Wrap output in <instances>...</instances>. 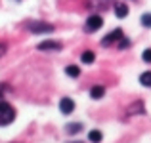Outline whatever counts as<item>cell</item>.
Returning a JSON list of instances; mask_svg holds the SVG:
<instances>
[{
	"label": "cell",
	"mask_w": 151,
	"mask_h": 143,
	"mask_svg": "<svg viewBox=\"0 0 151 143\" xmlns=\"http://www.w3.org/2000/svg\"><path fill=\"white\" fill-rule=\"evenodd\" d=\"M15 118V111L10 103L6 101H0V126H8L12 124Z\"/></svg>",
	"instance_id": "1"
},
{
	"label": "cell",
	"mask_w": 151,
	"mask_h": 143,
	"mask_svg": "<svg viewBox=\"0 0 151 143\" xmlns=\"http://www.w3.org/2000/svg\"><path fill=\"white\" fill-rule=\"evenodd\" d=\"M27 29L35 34H44V33H52L54 27L50 23H44V21H31V23H27Z\"/></svg>",
	"instance_id": "2"
},
{
	"label": "cell",
	"mask_w": 151,
	"mask_h": 143,
	"mask_svg": "<svg viewBox=\"0 0 151 143\" xmlns=\"http://www.w3.org/2000/svg\"><path fill=\"white\" fill-rule=\"evenodd\" d=\"M101 27H103V19H101V15L92 14L88 19H86L84 29H86V33H94V31H100Z\"/></svg>",
	"instance_id": "3"
},
{
	"label": "cell",
	"mask_w": 151,
	"mask_h": 143,
	"mask_svg": "<svg viewBox=\"0 0 151 143\" xmlns=\"http://www.w3.org/2000/svg\"><path fill=\"white\" fill-rule=\"evenodd\" d=\"M37 48L40 51H59L63 48V44H61V42H58V40H44V42H40Z\"/></svg>",
	"instance_id": "4"
},
{
	"label": "cell",
	"mask_w": 151,
	"mask_h": 143,
	"mask_svg": "<svg viewBox=\"0 0 151 143\" xmlns=\"http://www.w3.org/2000/svg\"><path fill=\"white\" fill-rule=\"evenodd\" d=\"M121 38H122V31H121V29H115L113 33H109L107 36H103V38H101V46H105V48H107V46L115 44L117 40H121Z\"/></svg>",
	"instance_id": "5"
},
{
	"label": "cell",
	"mask_w": 151,
	"mask_h": 143,
	"mask_svg": "<svg viewBox=\"0 0 151 143\" xmlns=\"http://www.w3.org/2000/svg\"><path fill=\"white\" fill-rule=\"evenodd\" d=\"M59 111H61L63 114H71L75 111V101L71 97H63L61 101H59Z\"/></svg>",
	"instance_id": "6"
},
{
	"label": "cell",
	"mask_w": 151,
	"mask_h": 143,
	"mask_svg": "<svg viewBox=\"0 0 151 143\" xmlns=\"http://www.w3.org/2000/svg\"><path fill=\"white\" fill-rule=\"evenodd\" d=\"M115 15L117 17H126L128 15V6L126 4H122V2H119V4H115Z\"/></svg>",
	"instance_id": "7"
},
{
	"label": "cell",
	"mask_w": 151,
	"mask_h": 143,
	"mask_svg": "<svg viewBox=\"0 0 151 143\" xmlns=\"http://www.w3.org/2000/svg\"><path fill=\"white\" fill-rule=\"evenodd\" d=\"M103 95H105V88L103 86H92V90H90V97L92 99H101Z\"/></svg>",
	"instance_id": "8"
},
{
	"label": "cell",
	"mask_w": 151,
	"mask_h": 143,
	"mask_svg": "<svg viewBox=\"0 0 151 143\" xmlns=\"http://www.w3.org/2000/svg\"><path fill=\"white\" fill-rule=\"evenodd\" d=\"M140 82L145 88H151V71H145V73L140 74Z\"/></svg>",
	"instance_id": "9"
},
{
	"label": "cell",
	"mask_w": 151,
	"mask_h": 143,
	"mask_svg": "<svg viewBox=\"0 0 151 143\" xmlns=\"http://www.w3.org/2000/svg\"><path fill=\"white\" fill-rule=\"evenodd\" d=\"M82 63H86V65H90V63H94V59H96V54L94 51H90V50H86L84 54H82Z\"/></svg>",
	"instance_id": "10"
},
{
	"label": "cell",
	"mask_w": 151,
	"mask_h": 143,
	"mask_svg": "<svg viewBox=\"0 0 151 143\" xmlns=\"http://www.w3.org/2000/svg\"><path fill=\"white\" fill-rule=\"evenodd\" d=\"M65 73L69 74L71 78H77L78 74H81V69H78L77 65H67V67H65Z\"/></svg>",
	"instance_id": "11"
},
{
	"label": "cell",
	"mask_w": 151,
	"mask_h": 143,
	"mask_svg": "<svg viewBox=\"0 0 151 143\" xmlns=\"http://www.w3.org/2000/svg\"><path fill=\"white\" fill-rule=\"evenodd\" d=\"M101 137H103V136H101L100 130H92V132L88 134V139L92 141V143H100V141H101Z\"/></svg>",
	"instance_id": "12"
},
{
	"label": "cell",
	"mask_w": 151,
	"mask_h": 143,
	"mask_svg": "<svg viewBox=\"0 0 151 143\" xmlns=\"http://www.w3.org/2000/svg\"><path fill=\"white\" fill-rule=\"evenodd\" d=\"M136 113H144V103H142V101H136L128 109V114H136Z\"/></svg>",
	"instance_id": "13"
},
{
	"label": "cell",
	"mask_w": 151,
	"mask_h": 143,
	"mask_svg": "<svg viewBox=\"0 0 151 143\" xmlns=\"http://www.w3.org/2000/svg\"><path fill=\"white\" fill-rule=\"evenodd\" d=\"M65 130L69 134H77V132H81V130H82V124H81V122H73V124H67Z\"/></svg>",
	"instance_id": "14"
},
{
	"label": "cell",
	"mask_w": 151,
	"mask_h": 143,
	"mask_svg": "<svg viewBox=\"0 0 151 143\" xmlns=\"http://www.w3.org/2000/svg\"><path fill=\"white\" fill-rule=\"evenodd\" d=\"M142 25L147 27V29H151V14H144V15H142Z\"/></svg>",
	"instance_id": "15"
},
{
	"label": "cell",
	"mask_w": 151,
	"mask_h": 143,
	"mask_svg": "<svg viewBox=\"0 0 151 143\" xmlns=\"http://www.w3.org/2000/svg\"><path fill=\"white\" fill-rule=\"evenodd\" d=\"M142 57H144V61H145V63H151V48H147V50H144Z\"/></svg>",
	"instance_id": "16"
},
{
	"label": "cell",
	"mask_w": 151,
	"mask_h": 143,
	"mask_svg": "<svg viewBox=\"0 0 151 143\" xmlns=\"http://www.w3.org/2000/svg\"><path fill=\"white\" fill-rule=\"evenodd\" d=\"M128 46H130V40H128V38L122 36L121 40H119V48H121V50H124V48H128Z\"/></svg>",
	"instance_id": "17"
},
{
	"label": "cell",
	"mask_w": 151,
	"mask_h": 143,
	"mask_svg": "<svg viewBox=\"0 0 151 143\" xmlns=\"http://www.w3.org/2000/svg\"><path fill=\"white\" fill-rule=\"evenodd\" d=\"M6 50H8V46H6V44H0V57L6 54Z\"/></svg>",
	"instance_id": "18"
}]
</instances>
